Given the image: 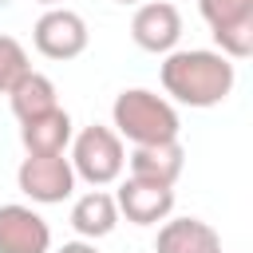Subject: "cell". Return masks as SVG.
<instances>
[{
	"label": "cell",
	"mask_w": 253,
	"mask_h": 253,
	"mask_svg": "<svg viewBox=\"0 0 253 253\" xmlns=\"http://www.w3.org/2000/svg\"><path fill=\"white\" fill-rule=\"evenodd\" d=\"M158 75H162V91L170 95V103L198 107V111L225 103L237 83L233 59H225L221 51H210V47H174L162 59Z\"/></svg>",
	"instance_id": "obj_1"
},
{
	"label": "cell",
	"mask_w": 253,
	"mask_h": 253,
	"mask_svg": "<svg viewBox=\"0 0 253 253\" xmlns=\"http://www.w3.org/2000/svg\"><path fill=\"white\" fill-rule=\"evenodd\" d=\"M111 130L119 138H126L130 146H154V142H178L182 119L166 95L146 91V87H126L115 95Z\"/></svg>",
	"instance_id": "obj_2"
},
{
	"label": "cell",
	"mask_w": 253,
	"mask_h": 253,
	"mask_svg": "<svg viewBox=\"0 0 253 253\" xmlns=\"http://www.w3.org/2000/svg\"><path fill=\"white\" fill-rule=\"evenodd\" d=\"M67 162H71L75 178H83L87 186L103 190V186H111V182L123 178V170H126V150H123V138H119L111 126L91 123V126H83L79 134H71V158H67Z\"/></svg>",
	"instance_id": "obj_3"
},
{
	"label": "cell",
	"mask_w": 253,
	"mask_h": 253,
	"mask_svg": "<svg viewBox=\"0 0 253 253\" xmlns=\"http://www.w3.org/2000/svg\"><path fill=\"white\" fill-rule=\"evenodd\" d=\"M198 12L225 59L253 55V0H198Z\"/></svg>",
	"instance_id": "obj_4"
},
{
	"label": "cell",
	"mask_w": 253,
	"mask_h": 253,
	"mask_svg": "<svg viewBox=\"0 0 253 253\" xmlns=\"http://www.w3.org/2000/svg\"><path fill=\"white\" fill-rule=\"evenodd\" d=\"M16 186L24 198L40 206H55L75 194V170L63 154H28L16 170Z\"/></svg>",
	"instance_id": "obj_5"
},
{
	"label": "cell",
	"mask_w": 253,
	"mask_h": 253,
	"mask_svg": "<svg viewBox=\"0 0 253 253\" xmlns=\"http://www.w3.org/2000/svg\"><path fill=\"white\" fill-rule=\"evenodd\" d=\"M87 40H91L87 20H83L79 12H71V8H47V12L36 20V28H32L36 51H40L43 59H59V63L83 55V51H87Z\"/></svg>",
	"instance_id": "obj_6"
},
{
	"label": "cell",
	"mask_w": 253,
	"mask_h": 253,
	"mask_svg": "<svg viewBox=\"0 0 253 253\" xmlns=\"http://www.w3.org/2000/svg\"><path fill=\"white\" fill-rule=\"evenodd\" d=\"M130 40L150 55H170L182 40V12L170 0H142L130 16Z\"/></svg>",
	"instance_id": "obj_7"
},
{
	"label": "cell",
	"mask_w": 253,
	"mask_h": 253,
	"mask_svg": "<svg viewBox=\"0 0 253 253\" xmlns=\"http://www.w3.org/2000/svg\"><path fill=\"white\" fill-rule=\"evenodd\" d=\"M115 206H119V217H126L134 225H158L174 210V186H154V182H142V178H126L115 194Z\"/></svg>",
	"instance_id": "obj_8"
},
{
	"label": "cell",
	"mask_w": 253,
	"mask_h": 253,
	"mask_svg": "<svg viewBox=\"0 0 253 253\" xmlns=\"http://www.w3.org/2000/svg\"><path fill=\"white\" fill-rule=\"evenodd\" d=\"M51 225L32 206H0V253H47Z\"/></svg>",
	"instance_id": "obj_9"
},
{
	"label": "cell",
	"mask_w": 253,
	"mask_h": 253,
	"mask_svg": "<svg viewBox=\"0 0 253 253\" xmlns=\"http://www.w3.org/2000/svg\"><path fill=\"white\" fill-rule=\"evenodd\" d=\"M154 253H221V237L202 217H166L158 225Z\"/></svg>",
	"instance_id": "obj_10"
},
{
	"label": "cell",
	"mask_w": 253,
	"mask_h": 253,
	"mask_svg": "<svg viewBox=\"0 0 253 253\" xmlns=\"http://www.w3.org/2000/svg\"><path fill=\"white\" fill-rule=\"evenodd\" d=\"M186 166V146L182 142H154V146H134L126 154L130 178L154 182V186H174Z\"/></svg>",
	"instance_id": "obj_11"
},
{
	"label": "cell",
	"mask_w": 253,
	"mask_h": 253,
	"mask_svg": "<svg viewBox=\"0 0 253 253\" xmlns=\"http://www.w3.org/2000/svg\"><path fill=\"white\" fill-rule=\"evenodd\" d=\"M71 134H75V123L63 107L20 123V142H24L28 154H63L71 146Z\"/></svg>",
	"instance_id": "obj_12"
},
{
	"label": "cell",
	"mask_w": 253,
	"mask_h": 253,
	"mask_svg": "<svg viewBox=\"0 0 253 253\" xmlns=\"http://www.w3.org/2000/svg\"><path fill=\"white\" fill-rule=\"evenodd\" d=\"M115 225H119L115 194H107V190H87L83 198H75V206H71V229H75L83 241H99V237L115 233Z\"/></svg>",
	"instance_id": "obj_13"
},
{
	"label": "cell",
	"mask_w": 253,
	"mask_h": 253,
	"mask_svg": "<svg viewBox=\"0 0 253 253\" xmlns=\"http://www.w3.org/2000/svg\"><path fill=\"white\" fill-rule=\"evenodd\" d=\"M8 103H12V115H16L20 123L40 119V115H47V111L59 107V99H55V83H51L47 75H40V71H28V75L8 91Z\"/></svg>",
	"instance_id": "obj_14"
},
{
	"label": "cell",
	"mask_w": 253,
	"mask_h": 253,
	"mask_svg": "<svg viewBox=\"0 0 253 253\" xmlns=\"http://www.w3.org/2000/svg\"><path fill=\"white\" fill-rule=\"evenodd\" d=\"M28 71H32V63H28L24 43L0 32V95H8V91H12Z\"/></svg>",
	"instance_id": "obj_15"
},
{
	"label": "cell",
	"mask_w": 253,
	"mask_h": 253,
	"mask_svg": "<svg viewBox=\"0 0 253 253\" xmlns=\"http://www.w3.org/2000/svg\"><path fill=\"white\" fill-rule=\"evenodd\" d=\"M55 253H99V249H95V241H63V249H55Z\"/></svg>",
	"instance_id": "obj_16"
},
{
	"label": "cell",
	"mask_w": 253,
	"mask_h": 253,
	"mask_svg": "<svg viewBox=\"0 0 253 253\" xmlns=\"http://www.w3.org/2000/svg\"><path fill=\"white\" fill-rule=\"evenodd\" d=\"M36 4H47V8H59L63 0H36Z\"/></svg>",
	"instance_id": "obj_17"
},
{
	"label": "cell",
	"mask_w": 253,
	"mask_h": 253,
	"mask_svg": "<svg viewBox=\"0 0 253 253\" xmlns=\"http://www.w3.org/2000/svg\"><path fill=\"white\" fill-rule=\"evenodd\" d=\"M115 4H142V0H115Z\"/></svg>",
	"instance_id": "obj_18"
}]
</instances>
